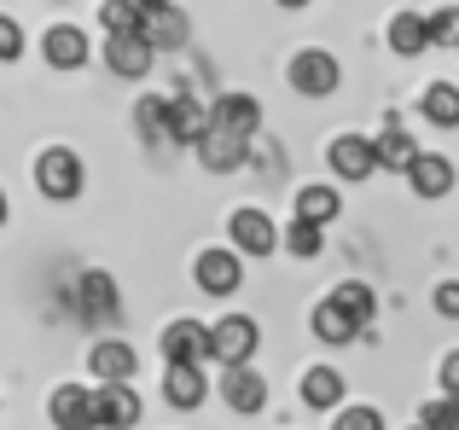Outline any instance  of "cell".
Masks as SVG:
<instances>
[{
  "instance_id": "cell-1",
  "label": "cell",
  "mask_w": 459,
  "mask_h": 430,
  "mask_svg": "<svg viewBox=\"0 0 459 430\" xmlns=\"http://www.w3.org/2000/svg\"><path fill=\"white\" fill-rule=\"evenodd\" d=\"M285 82H291L303 99H332L337 82H343V64H337L325 47H303V53L291 58V70H285Z\"/></svg>"
},
{
  "instance_id": "cell-2",
  "label": "cell",
  "mask_w": 459,
  "mask_h": 430,
  "mask_svg": "<svg viewBox=\"0 0 459 430\" xmlns=\"http://www.w3.org/2000/svg\"><path fill=\"white\" fill-rule=\"evenodd\" d=\"M256 343H262V326H256L250 314H221V320L210 326V361H221V366H250Z\"/></svg>"
},
{
  "instance_id": "cell-3",
  "label": "cell",
  "mask_w": 459,
  "mask_h": 430,
  "mask_svg": "<svg viewBox=\"0 0 459 430\" xmlns=\"http://www.w3.org/2000/svg\"><path fill=\"white\" fill-rule=\"evenodd\" d=\"M35 186H41V198H53V204H70V198L82 193V158L70 146H47L41 158H35Z\"/></svg>"
},
{
  "instance_id": "cell-4",
  "label": "cell",
  "mask_w": 459,
  "mask_h": 430,
  "mask_svg": "<svg viewBox=\"0 0 459 430\" xmlns=\"http://www.w3.org/2000/svg\"><path fill=\"white\" fill-rule=\"evenodd\" d=\"M192 280H198L204 297H233L238 285H245V256L227 245L215 250H198V262H192Z\"/></svg>"
},
{
  "instance_id": "cell-5",
  "label": "cell",
  "mask_w": 459,
  "mask_h": 430,
  "mask_svg": "<svg viewBox=\"0 0 459 430\" xmlns=\"http://www.w3.org/2000/svg\"><path fill=\"white\" fill-rule=\"evenodd\" d=\"M227 238H233L238 256H273V250H280V227H273V215L256 210V204L227 215Z\"/></svg>"
},
{
  "instance_id": "cell-6",
  "label": "cell",
  "mask_w": 459,
  "mask_h": 430,
  "mask_svg": "<svg viewBox=\"0 0 459 430\" xmlns=\"http://www.w3.org/2000/svg\"><path fill=\"white\" fill-rule=\"evenodd\" d=\"M157 349H163L169 366H204L210 361V326H204V320H169Z\"/></svg>"
},
{
  "instance_id": "cell-7",
  "label": "cell",
  "mask_w": 459,
  "mask_h": 430,
  "mask_svg": "<svg viewBox=\"0 0 459 430\" xmlns=\"http://www.w3.org/2000/svg\"><path fill=\"white\" fill-rule=\"evenodd\" d=\"M221 401L238 413V419H256L268 408V378L256 366H221Z\"/></svg>"
},
{
  "instance_id": "cell-8",
  "label": "cell",
  "mask_w": 459,
  "mask_h": 430,
  "mask_svg": "<svg viewBox=\"0 0 459 430\" xmlns=\"http://www.w3.org/2000/svg\"><path fill=\"white\" fill-rule=\"evenodd\" d=\"M325 163H332L337 181H367V175H378V151H372L367 134H337L332 146H325Z\"/></svg>"
},
{
  "instance_id": "cell-9",
  "label": "cell",
  "mask_w": 459,
  "mask_h": 430,
  "mask_svg": "<svg viewBox=\"0 0 459 430\" xmlns=\"http://www.w3.org/2000/svg\"><path fill=\"white\" fill-rule=\"evenodd\" d=\"M93 413H100V430H134L146 401H140L134 384H100L93 390Z\"/></svg>"
},
{
  "instance_id": "cell-10",
  "label": "cell",
  "mask_w": 459,
  "mask_h": 430,
  "mask_svg": "<svg viewBox=\"0 0 459 430\" xmlns=\"http://www.w3.org/2000/svg\"><path fill=\"white\" fill-rule=\"evenodd\" d=\"M47 419H53V430H100L93 390L88 384H58L53 401H47Z\"/></svg>"
},
{
  "instance_id": "cell-11",
  "label": "cell",
  "mask_w": 459,
  "mask_h": 430,
  "mask_svg": "<svg viewBox=\"0 0 459 430\" xmlns=\"http://www.w3.org/2000/svg\"><path fill=\"white\" fill-rule=\"evenodd\" d=\"M140 35L152 41V53H175V47H186V35H192V18L175 6V0H163V6L140 12Z\"/></svg>"
},
{
  "instance_id": "cell-12",
  "label": "cell",
  "mask_w": 459,
  "mask_h": 430,
  "mask_svg": "<svg viewBox=\"0 0 459 430\" xmlns=\"http://www.w3.org/2000/svg\"><path fill=\"white\" fill-rule=\"evenodd\" d=\"M105 64H111V76L140 82V76H152L157 53H152V41L140 30H128V35H111V41H105Z\"/></svg>"
},
{
  "instance_id": "cell-13",
  "label": "cell",
  "mask_w": 459,
  "mask_h": 430,
  "mask_svg": "<svg viewBox=\"0 0 459 430\" xmlns=\"http://www.w3.org/2000/svg\"><path fill=\"white\" fill-rule=\"evenodd\" d=\"M134 366H140V355H134V343H123V338H100L88 349V373L100 378V384H134Z\"/></svg>"
},
{
  "instance_id": "cell-14",
  "label": "cell",
  "mask_w": 459,
  "mask_h": 430,
  "mask_svg": "<svg viewBox=\"0 0 459 430\" xmlns=\"http://www.w3.org/2000/svg\"><path fill=\"white\" fill-rule=\"evenodd\" d=\"M88 53H93L88 30H76V23H53V30L41 35V58L53 70H82V64H88Z\"/></svg>"
},
{
  "instance_id": "cell-15",
  "label": "cell",
  "mask_w": 459,
  "mask_h": 430,
  "mask_svg": "<svg viewBox=\"0 0 459 430\" xmlns=\"http://www.w3.org/2000/svg\"><path fill=\"white\" fill-rule=\"evenodd\" d=\"M454 181H459V169L442 158V151H419L413 169H407V186H413V198H448Z\"/></svg>"
},
{
  "instance_id": "cell-16",
  "label": "cell",
  "mask_w": 459,
  "mask_h": 430,
  "mask_svg": "<svg viewBox=\"0 0 459 430\" xmlns=\"http://www.w3.org/2000/svg\"><path fill=\"white\" fill-rule=\"evenodd\" d=\"M210 128H215V116H210V105H204V99H192V93L169 99V140H175V146H198Z\"/></svg>"
},
{
  "instance_id": "cell-17",
  "label": "cell",
  "mask_w": 459,
  "mask_h": 430,
  "mask_svg": "<svg viewBox=\"0 0 459 430\" xmlns=\"http://www.w3.org/2000/svg\"><path fill=\"white\" fill-rule=\"evenodd\" d=\"M192 151H198V163H204V169H210V175H233L238 163L250 158V140L227 134V128H210V134H204V140H198V146H192Z\"/></svg>"
},
{
  "instance_id": "cell-18",
  "label": "cell",
  "mask_w": 459,
  "mask_h": 430,
  "mask_svg": "<svg viewBox=\"0 0 459 430\" xmlns=\"http://www.w3.org/2000/svg\"><path fill=\"white\" fill-rule=\"evenodd\" d=\"M204 396H210V378H204V366H169L163 373V401L175 413H198Z\"/></svg>"
},
{
  "instance_id": "cell-19",
  "label": "cell",
  "mask_w": 459,
  "mask_h": 430,
  "mask_svg": "<svg viewBox=\"0 0 459 430\" xmlns=\"http://www.w3.org/2000/svg\"><path fill=\"white\" fill-rule=\"evenodd\" d=\"M297 396H303L308 413H337L343 408V373H337V366H308Z\"/></svg>"
},
{
  "instance_id": "cell-20",
  "label": "cell",
  "mask_w": 459,
  "mask_h": 430,
  "mask_svg": "<svg viewBox=\"0 0 459 430\" xmlns=\"http://www.w3.org/2000/svg\"><path fill=\"white\" fill-rule=\"evenodd\" d=\"M384 41H390L395 58H425L430 53V23H425V12H395L390 30H384Z\"/></svg>"
},
{
  "instance_id": "cell-21",
  "label": "cell",
  "mask_w": 459,
  "mask_h": 430,
  "mask_svg": "<svg viewBox=\"0 0 459 430\" xmlns=\"http://www.w3.org/2000/svg\"><path fill=\"white\" fill-rule=\"evenodd\" d=\"M210 116H215V128H227V134H238V140H250L262 128V105L250 99V93H221V99L210 105Z\"/></svg>"
},
{
  "instance_id": "cell-22",
  "label": "cell",
  "mask_w": 459,
  "mask_h": 430,
  "mask_svg": "<svg viewBox=\"0 0 459 430\" xmlns=\"http://www.w3.org/2000/svg\"><path fill=\"white\" fill-rule=\"evenodd\" d=\"M372 151H378V169H390V175H407V169H413V158H419L425 146H419V140L407 134L402 123H390L378 140H372Z\"/></svg>"
},
{
  "instance_id": "cell-23",
  "label": "cell",
  "mask_w": 459,
  "mask_h": 430,
  "mask_svg": "<svg viewBox=\"0 0 459 430\" xmlns=\"http://www.w3.org/2000/svg\"><path fill=\"white\" fill-rule=\"evenodd\" d=\"M337 215H343V198H337V186H325V181H314V186H297V221L332 227Z\"/></svg>"
},
{
  "instance_id": "cell-24",
  "label": "cell",
  "mask_w": 459,
  "mask_h": 430,
  "mask_svg": "<svg viewBox=\"0 0 459 430\" xmlns=\"http://www.w3.org/2000/svg\"><path fill=\"white\" fill-rule=\"evenodd\" d=\"M308 326H314V338H320V343H332V349H337V343H355V338H360V326H355V320H349L343 308L332 303V297H320V303H314Z\"/></svg>"
},
{
  "instance_id": "cell-25",
  "label": "cell",
  "mask_w": 459,
  "mask_h": 430,
  "mask_svg": "<svg viewBox=\"0 0 459 430\" xmlns=\"http://www.w3.org/2000/svg\"><path fill=\"white\" fill-rule=\"evenodd\" d=\"M419 111H425V123H437V128H459V88L454 82H430L425 99H419Z\"/></svg>"
},
{
  "instance_id": "cell-26",
  "label": "cell",
  "mask_w": 459,
  "mask_h": 430,
  "mask_svg": "<svg viewBox=\"0 0 459 430\" xmlns=\"http://www.w3.org/2000/svg\"><path fill=\"white\" fill-rule=\"evenodd\" d=\"M332 303L343 308V314L355 320L360 331H367V326H372V314H378V297H372V285H360V280H343V285L332 291Z\"/></svg>"
},
{
  "instance_id": "cell-27",
  "label": "cell",
  "mask_w": 459,
  "mask_h": 430,
  "mask_svg": "<svg viewBox=\"0 0 459 430\" xmlns=\"http://www.w3.org/2000/svg\"><path fill=\"white\" fill-rule=\"evenodd\" d=\"M280 245L291 250L297 262H314V256L325 250V227H314V221H291V227L280 233Z\"/></svg>"
},
{
  "instance_id": "cell-28",
  "label": "cell",
  "mask_w": 459,
  "mask_h": 430,
  "mask_svg": "<svg viewBox=\"0 0 459 430\" xmlns=\"http://www.w3.org/2000/svg\"><path fill=\"white\" fill-rule=\"evenodd\" d=\"M82 308H88V314H117L111 273H82Z\"/></svg>"
},
{
  "instance_id": "cell-29",
  "label": "cell",
  "mask_w": 459,
  "mask_h": 430,
  "mask_svg": "<svg viewBox=\"0 0 459 430\" xmlns=\"http://www.w3.org/2000/svg\"><path fill=\"white\" fill-rule=\"evenodd\" d=\"M419 425L425 430H459V396H437L419 408Z\"/></svg>"
},
{
  "instance_id": "cell-30",
  "label": "cell",
  "mask_w": 459,
  "mask_h": 430,
  "mask_svg": "<svg viewBox=\"0 0 459 430\" xmlns=\"http://www.w3.org/2000/svg\"><path fill=\"white\" fill-rule=\"evenodd\" d=\"M425 23H430V47H459V6L425 12Z\"/></svg>"
},
{
  "instance_id": "cell-31",
  "label": "cell",
  "mask_w": 459,
  "mask_h": 430,
  "mask_svg": "<svg viewBox=\"0 0 459 430\" xmlns=\"http://www.w3.org/2000/svg\"><path fill=\"white\" fill-rule=\"evenodd\" d=\"M100 23H105V35H128V30H140V12L128 6V0H105Z\"/></svg>"
},
{
  "instance_id": "cell-32",
  "label": "cell",
  "mask_w": 459,
  "mask_h": 430,
  "mask_svg": "<svg viewBox=\"0 0 459 430\" xmlns=\"http://www.w3.org/2000/svg\"><path fill=\"white\" fill-rule=\"evenodd\" d=\"M332 430H384V413L367 408V401H355V408H337Z\"/></svg>"
},
{
  "instance_id": "cell-33",
  "label": "cell",
  "mask_w": 459,
  "mask_h": 430,
  "mask_svg": "<svg viewBox=\"0 0 459 430\" xmlns=\"http://www.w3.org/2000/svg\"><path fill=\"white\" fill-rule=\"evenodd\" d=\"M134 123L146 128L152 140H169V99H140V111H134Z\"/></svg>"
},
{
  "instance_id": "cell-34",
  "label": "cell",
  "mask_w": 459,
  "mask_h": 430,
  "mask_svg": "<svg viewBox=\"0 0 459 430\" xmlns=\"http://www.w3.org/2000/svg\"><path fill=\"white\" fill-rule=\"evenodd\" d=\"M18 53H23V23L0 12V64H12Z\"/></svg>"
},
{
  "instance_id": "cell-35",
  "label": "cell",
  "mask_w": 459,
  "mask_h": 430,
  "mask_svg": "<svg viewBox=\"0 0 459 430\" xmlns=\"http://www.w3.org/2000/svg\"><path fill=\"white\" fill-rule=\"evenodd\" d=\"M430 303H437V314H442V320H459V280H442Z\"/></svg>"
},
{
  "instance_id": "cell-36",
  "label": "cell",
  "mask_w": 459,
  "mask_h": 430,
  "mask_svg": "<svg viewBox=\"0 0 459 430\" xmlns=\"http://www.w3.org/2000/svg\"><path fill=\"white\" fill-rule=\"evenodd\" d=\"M437 378H442V396H459V349H448V355H442Z\"/></svg>"
},
{
  "instance_id": "cell-37",
  "label": "cell",
  "mask_w": 459,
  "mask_h": 430,
  "mask_svg": "<svg viewBox=\"0 0 459 430\" xmlns=\"http://www.w3.org/2000/svg\"><path fill=\"white\" fill-rule=\"evenodd\" d=\"M273 6H285V12H303V6H308V0H273Z\"/></svg>"
},
{
  "instance_id": "cell-38",
  "label": "cell",
  "mask_w": 459,
  "mask_h": 430,
  "mask_svg": "<svg viewBox=\"0 0 459 430\" xmlns=\"http://www.w3.org/2000/svg\"><path fill=\"white\" fill-rule=\"evenodd\" d=\"M128 6H134V12H152V6H163V0H128Z\"/></svg>"
},
{
  "instance_id": "cell-39",
  "label": "cell",
  "mask_w": 459,
  "mask_h": 430,
  "mask_svg": "<svg viewBox=\"0 0 459 430\" xmlns=\"http://www.w3.org/2000/svg\"><path fill=\"white\" fill-rule=\"evenodd\" d=\"M6 215H12V204H6V186H0V227H6Z\"/></svg>"
},
{
  "instance_id": "cell-40",
  "label": "cell",
  "mask_w": 459,
  "mask_h": 430,
  "mask_svg": "<svg viewBox=\"0 0 459 430\" xmlns=\"http://www.w3.org/2000/svg\"><path fill=\"white\" fill-rule=\"evenodd\" d=\"M413 430H425V425H413Z\"/></svg>"
},
{
  "instance_id": "cell-41",
  "label": "cell",
  "mask_w": 459,
  "mask_h": 430,
  "mask_svg": "<svg viewBox=\"0 0 459 430\" xmlns=\"http://www.w3.org/2000/svg\"><path fill=\"white\" fill-rule=\"evenodd\" d=\"M454 53H459V47H454Z\"/></svg>"
}]
</instances>
